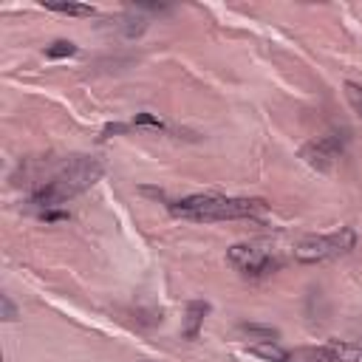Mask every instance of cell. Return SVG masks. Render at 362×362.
<instances>
[{
	"instance_id": "6da1fadb",
	"label": "cell",
	"mask_w": 362,
	"mask_h": 362,
	"mask_svg": "<svg viewBox=\"0 0 362 362\" xmlns=\"http://www.w3.org/2000/svg\"><path fill=\"white\" fill-rule=\"evenodd\" d=\"M102 178V161L93 156H74L68 158L54 175H48L34 192H31V206L40 212H48L59 204H65L68 198L85 192L88 187H93Z\"/></svg>"
},
{
	"instance_id": "7a4b0ae2",
	"label": "cell",
	"mask_w": 362,
	"mask_h": 362,
	"mask_svg": "<svg viewBox=\"0 0 362 362\" xmlns=\"http://www.w3.org/2000/svg\"><path fill=\"white\" fill-rule=\"evenodd\" d=\"M170 212L175 218H187V221H232V218H252L257 212L266 209V204L260 198H226V195H187L181 201H170L167 204Z\"/></svg>"
},
{
	"instance_id": "3957f363",
	"label": "cell",
	"mask_w": 362,
	"mask_h": 362,
	"mask_svg": "<svg viewBox=\"0 0 362 362\" xmlns=\"http://www.w3.org/2000/svg\"><path fill=\"white\" fill-rule=\"evenodd\" d=\"M356 246V232L351 226H339L337 232L328 235H305L294 246V257L300 263H322L334 260L339 255H348Z\"/></svg>"
},
{
	"instance_id": "277c9868",
	"label": "cell",
	"mask_w": 362,
	"mask_h": 362,
	"mask_svg": "<svg viewBox=\"0 0 362 362\" xmlns=\"http://www.w3.org/2000/svg\"><path fill=\"white\" fill-rule=\"evenodd\" d=\"M226 263L243 277H266L280 269V257L269 240H243L229 246Z\"/></svg>"
},
{
	"instance_id": "5b68a950",
	"label": "cell",
	"mask_w": 362,
	"mask_h": 362,
	"mask_svg": "<svg viewBox=\"0 0 362 362\" xmlns=\"http://www.w3.org/2000/svg\"><path fill=\"white\" fill-rule=\"evenodd\" d=\"M342 147H345V136H342V133H328V136H322V139H317V141H308V144L300 150V156H303L305 164L314 167V170H331L334 161L339 158Z\"/></svg>"
},
{
	"instance_id": "8992f818",
	"label": "cell",
	"mask_w": 362,
	"mask_h": 362,
	"mask_svg": "<svg viewBox=\"0 0 362 362\" xmlns=\"http://www.w3.org/2000/svg\"><path fill=\"white\" fill-rule=\"evenodd\" d=\"M206 314H209V303H204V300H192V303L187 305L184 325H181L184 339H195V337H198V331H201V325H204V317H206Z\"/></svg>"
},
{
	"instance_id": "52a82bcc",
	"label": "cell",
	"mask_w": 362,
	"mask_h": 362,
	"mask_svg": "<svg viewBox=\"0 0 362 362\" xmlns=\"http://www.w3.org/2000/svg\"><path fill=\"white\" fill-rule=\"evenodd\" d=\"M322 348L328 354V362H359L362 359V348L342 342V339H328Z\"/></svg>"
},
{
	"instance_id": "ba28073f",
	"label": "cell",
	"mask_w": 362,
	"mask_h": 362,
	"mask_svg": "<svg viewBox=\"0 0 362 362\" xmlns=\"http://www.w3.org/2000/svg\"><path fill=\"white\" fill-rule=\"evenodd\" d=\"M249 351L269 359V362H288V351H283L277 342H252Z\"/></svg>"
},
{
	"instance_id": "9c48e42d",
	"label": "cell",
	"mask_w": 362,
	"mask_h": 362,
	"mask_svg": "<svg viewBox=\"0 0 362 362\" xmlns=\"http://www.w3.org/2000/svg\"><path fill=\"white\" fill-rule=\"evenodd\" d=\"M288 362H328L325 348H294L288 351Z\"/></svg>"
},
{
	"instance_id": "30bf717a",
	"label": "cell",
	"mask_w": 362,
	"mask_h": 362,
	"mask_svg": "<svg viewBox=\"0 0 362 362\" xmlns=\"http://www.w3.org/2000/svg\"><path fill=\"white\" fill-rule=\"evenodd\" d=\"M45 8L59 11V14H71V17H90L93 14V6H88V3H45Z\"/></svg>"
},
{
	"instance_id": "8fae6325",
	"label": "cell",
	"mask_w": 362,
	"mask_h": 362,
	"mask_svg": "<svg viewBox=\"0 0 362 362\" xmlns=\"http://www.w3.org/2000/svg\"><path fill=\"white\" fill-rule=\"evenodd\" d=\"M240 331H243V334H249V337H255L257 342H274V339H277V331H274V328H269V325L240 322Z\"/></svg>"
},
{
	"instance_id": "7c38bea8",
	"label": "cell",
	"mask_w": 362,
	"mask_h": 362,
	"mask_svg": "<svg viewBox=\"0 0 362 362\" xmlns=\"http://www.w3.org/2000/svg\"><path fill=\"white\" fill-rule=\"evenodd\" d=\"M74 54H76V45H74L71 40H57V42H51V45L45 48V57H51V59L74 57Z\"/></svg>"
},
{
	"instance_id": "4fadbf2b",
	"label": "cell",
	"mask_w": 362,
	"mask_h": 362,
	"mask_svg": "<svg viewBox=\"0 0 362 362\" xmlns=\"http://www.w3.org/2000/svg\"><path fill=\"white\" fill-rule=\"evenodd\" d=\"M345 99H348L351 110H354L356 116H362V85H356V82H345Z\"/></svg>"
},
{
	"instance_id": "5bb4252c",
	"label": "cell",
	"mask_w": 362,
	"mask_h": 362,
	"mask_svg": "<svg viewBox=\"0 0 362 362\" xmlns=\"http://www.w3.org/2000/svg\"><path fill=\"white\" fill-rule=\"evenodd\" d=\"M144 28H147V20L144 17H124V34L127 37H139Z\"/></svg>"
},
{
	"instance_id": "9a60e30c",
	"label": "cell",
	"mask_w": 362,
	"mask_h": 362,
	"mask_svg": "<svg viewBox=\"0 0 362 362\" xmlns=\"http://www.w3.org/2000/svg\"><path fill=\"white\" fill-rule=\"evenodd\" d=\"M139 124H147V127H156V130H164V122H161V119H156L153 113H139V116H133V122H130V127H139Z\"/></svg>"
},
{
	"instance_id": "2e32d148",
	"label": "cell",
	"mask_w": 362,
	"mask_h": 362,
	"mask_svg": "<svg viewBox=\"0 0 362 362\" xmlns=\"http://www.w3.org/2000/svg\"><path fill=\"white\" fill-rule=\"evenodd\" d=\"M0 303H3V320H6V322L17 320V308H14L11 297H8V294H3V297H0Z\"/></svg>"
}]
</instances>
